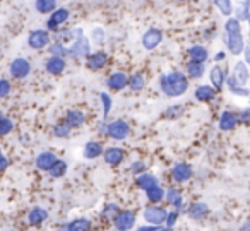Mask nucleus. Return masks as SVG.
I'll use <instances>...</instances> for the list:
<instances>
[{"label":"nucleus","mask_w":250,"mask_h":231,"mask_svg":"<svg viewBox=\"0 0 250 231\" xmlns=\"http://www.w3.org/2000/svg\"><path fill=\"white\" fill-rule=\"evenodd\" d=\"M190 79L185 72L180 70H171L160 77V89L167 98H180L188 91Z\"/></svg>","instance_id":"f257e3e1"},{"label":"nucleus","mask_w":250,"mask_h":231,"mask_svg":"<svg viewBox=\"0 0 250 231\" xmlns=\"http://www.w3.org/2000/svg\"><path fill=\"white\" fill-rule=\"evenodd\" d=\"M167 216H168V209L163 206H158V204H149L143 210V219L147 224H154V226H165Z\"/></svg>","instance_id":"f03ea898"},{"label":"nucleus","mask_w":250,"mask_h":231,"mask_svg":"<svg viewBox=\"0 0 250 231\" xmlns=\"http://www.w3.org/2000/svg\"><path fill=\"white\" fill-rule=\"evenodd\" d=\"M110 139H113V141L117 142H122L125 141V139H129L130 135V125L129 122L122 120V118H118V120H111L106 124V134Z\"/></svg>","instance_id":"7ed1b4c3"},{"label":"nucleus","mask_w":250,"mask_h":231,"mask_svg":"<svg viewBox=\"0 0 250 231\" xmlns=\"http://www.w3.org/2000/svg\"><path fill=\"white\" fill-rule=\"evenodd\" d=\"M89 53H91V40L84 33H81L72 42V45L69 46V57H72V59H87Z\"/></svg>","instance_id":"20e7f679"},{"label":"nucleus","mask_w":250,"mask_h":231,"mask_svg":"<svg viewBox=\"0 0 250 231\" xmlns=\"http://www.w3.org/2000/svg\"><path fill=\"white\" fill-rule=\"evenodd\" d=\"M52 45V35L48 29H33L28 35V46L31 50H45Z\"/></svg>","instance_id":"39448f33"},{"label":"nucleus","mask_w":250,"mask_h":231,"mask_svg":"<svg viewBox=\"0 0 250 231\" xmlns=\"http://www.w3.org/2000/svg\"><path fill=\"white\" fill-rule=\"evenodd\" d=\"M31 69H33V65L28 59H24V57H16L11 62V65H9V74H11L12 79L22 81L31 74Z\"/></svg>","instance_id":"423d86ee"},{"label":"nucleus","mask_w":250,"mask_h":231,"mask_svg":"<svg viewBox=\"0 0 250 231\" xmlns=\"http://www.w3.org/2000/svg\"><path fill=\"white\" fill-rule=\"evenodd\" d=\"M170 176L175 183L182 185V183H187L192 180V176H194V168L185 161H177L173 166H171Z\"/></svg>","instance_id":"0eeeda50"},{"label":"nucleus","mask_w":250,"mask_h":231,"mask_svg":"<svg viewBox=\"0 0 250 231\" xmlns=\"http://www.w3.org/2000/svg\"><path fill=\"white\" fill-rule=\"evenodd\" d=\"M137 224V214L130 209H122L117 214V217L113 219V226L115 230H122V231H132Z\"/></svg>","instance_id":"6e6552de"},{"label":"nucleus","mask_w":250,"mask_h":231,"mask_svg":"<svg viewBox=\"0 0 250 231\" xmlns=\"http://www.w3.org/2000/svg\"><path fill=\"white\" fill-rule=\"evenodd\" d=\"M70 19V11L65 7H57L55 11L50 14L48 21H46V29L50 33H59L60 26L65 24L67 21Z\"/></svg>","instance_id":"1a4fd4ad"},{"label":"nucleus","mask_w":250,"mask_h":231,"mask_svg":"<svg viewBox=\"0 0 250 231\" xmlns=\"http://www.w3.org/2000/svg\"><path fill=\"white\" fill-rule=\"evenodd\" d=\"M223 43L226 45V48H228V52L231 53V55L238 57L243 53V50H245V40H243L242 33H235V35H229V33H223Z\"/></svg>","instance_id":"9d476101"},{"label":"nucleus","mask_w":250,"mask_h":231,"mask_svg":"<svg viewBox=\"0 0 250 231\" xmlns=\"http://www.w3.org/2000/svg\"><path fill=\"white\" fill-rule=\"evenodd\" d=\"M161 43H163V31L158 28H149L143 35V38H141V45H143V48L147 50V52L156 50Z\"/></svg>","instance_id":"9b49d317"},{"label":"nucleus","mask_w":250,"mask_h":231,"mask_svg":"<svg viewBox=\"0 0 250 231\" xmlns=\"http://www.w3.org/2000/svg\"><path fill=\"white\" fill-rule=\"evenodd\" d=\"M50 217V212L42 206H35L28 210L26 214V223L29 224L31 228H38V226H43V224L48 221Z\"/></svg>","instance_id":"f8f14e48"},{"label":"nucleus","mask_w":250,"mask_h":231,"mask_svg":"<svg viewBox=\"0 0 250 231\" xmlns=\"http://www.w3.org/2000/svg\"><path fill=\"white\" fill-rule=\"evenodd\" d=\"M108 65V53L103 50H96V52H91L89 57L86 59V67L91 72H100L104 67Z\"/></svg>","instance_id":"ddd939ff"},{"label":"nucleus","mask_w":250,"mask_h":231,"mask_svg":"<svg viewBox=\"0 0 250 231\" xmlns=\"http://www.w3.org/2000/svg\"><path fill=\"white\" fill-rule=\"evenodd\" d=\"M106 87L111 91V93H118V91L129 87V76L125 72H111L110 76L106 77Z\"/></svg>","instance_id":"4468645a"},{"label":"nucleus","mask_w":250,"mask_h":231,"mask_svg":"<svg viewBox=\"0 0 250 231\" xmlns=\"http://www.w3.org/2000/svg\"><path fill=\"white\" fill-rule=\"evenodd\" d=\"M238 125H240L238 113H235V111L225 110L221 115H219L218 127H219V130H221V132H231V130H235Z\"/></svg>","instance_id":"2eb2a0df"},{"label":"nucleus","mask_w":250,"mask_h":231,"mask_svg":"<svg viewBox=\"0 0 250 231\" xmlns=\"http://www.w3.org/2000/svg\"><path fill=\"white\" fill-rule=\"evenodd\" d=\"M165 202L168 204V206H171L175 210H178V212H184V195H182L180 189H177V187H170V189H167V192H165Z\"/></svg>","instance_id":"dca6fc26"},{"label":"nucleus","mask_w":250,"mask_h":231,"mask_svg":"<svg viewBox=\"0 0 250 231\" xmlns=\"http://www.w3.org/2000/svg\"><path fill=\"white\" fill-rule=\"evenodd\" d=\"M209 212H211V209H209V206L206 202H192L185 210L188 219L192 221H204L209 216Z\"/></svg>","instance_id":"f3484780"},{"label":"nucleus","mask_w":250,"mask_h":231,"mask_svg":"<svg viewBox=\"0 0 250 231\" xmlns=\"http://www.w3.org/2000/svg\"><path fill=\"white\" fill-rule=\"evenodd\" d=\"M67 69V60L62 59V57H55L50 55L45 62V70L50 74V76H62Z\"/></svg>","instance_id":"a211bd4d"},{"label":"nucleus","mask_w":250,"mask_h":231,"mask_svg":"<svg viewBox=\"0 0 250 231\" xmlns=\"http://www.w3.org/2000/svg\"><path fill=\"white\" fill-rule=\"evenodd\" d=\"M93 223L89 217H76V219L63 223L59 226V231H91Z\"/></svg>","instance_id":"6ab92c4d"},{"label":"nucleus","mask_w":250,"mask_h":231,"mask_svg":"<svg viewBox=\"0 0 250 231\" xmlns=\"http://www.w3.org/2000/svg\"><path fill=\"white\" fill-rule=\"evenodd\" d=\"M103 159H104V163L110 166H120L125 159V152H124V149L118 147V146H110V147L104 149Z\"/></svg>","instance_id":"aec40b11"},{"label":"nucleus","mask_w":250,"mask_h":231,"mask_svg":"<svg viewBox=\"0 0 250 231\" xmlns=\"http://www.w3.org/2000/svg\"><path fill=\"white\" fill-rule=\"evenodd\" d=\"M57 154L55 152H52V151H43V152H40L38 156H36V159H35V165H36V168L40 169V171H43V173H48L50 169H52V166L57 163Z\"/></svg>","instance_id":"412c9836"},{"label":"nucleus","mask_w":250,"mask_h":231,"mask_svg":"<svg viewBox=\"0 0 250 231\" xmlns=\"http://www.w3.org/2000/svg\"><path fill=\"white\" fill-rule=\"evenodd\" d=\"M225 87L229 91V93L235 94V96H238V98H249L250 96L249 87L242 86V84L238 83V79H236L233 74H228V77H226V83H225Z\"/></svg>","instance_id":"4be33fe9"},{"label":"nucleus","mask_w":250,"mask_h":231,"mask_svg":"<svg viewBox=\"0 0 250 231\" xmlns=\"http://www.w3.org/2000/svg\"><path fill=\"white\" fill-rule=\"evenodd\" d=\"M226 69H223L221 65H214L211 70H209V81H211V86L214 87L216 91H221L225 87V83H226Z\"/></svg>","instance_id":"5701e85b"},{"label":"nucleus","mask_w":250,"mask_h":231,"mask_svg":"<svg viewBox=\"0 0 250 231\" xmlns=\"http://www.w3.org/2000/svg\"><path fill=\"white\" fill-rule=\"evenodd\" d=\"M216 94L218 91L211 86V84H201V86L195 87V100L201 101V103H211V101L216 100Z\"/></svg>","instance_id":"b1692460"},{"label":"nucleus","mask_w":250,"mask_h":231,"mask_svg":"<svg viewBox=\"0 0 250 231\" xmlns=\"http://www.w3.org/2000/svg\"><path fill=\"white\" fill-rule=\"evenodd\" d=\"M104 152V147L100 141H87L84 144V149H83V156L84 159H98L100 156H103Z\"/></svg>","instance_id":"393cba45"},{"label":"nucleus","mask_w":250,"mask_h":231,"mask_svg":"<svg viewBox=\"0 0 250 231\" xmlns=\"http://www.w3.org/2000/svg\"><path fill=\"white\" fill-rule=\"evenodd\" d=\"M65 122L74 130V128H79L86 124V115H84V111L77 110V108H70V110L65 113Z\"/></svg>","instance_id":"a878e982"},{"label":"nucleus","mask_w":250,"mask_h":231,"mask_svg":"<svg viewBox=\"0 0 250 231\" xmlns=\"http://www.w3.org/2000/svg\"><path fill=\"white\" fill-rule=\"evenodd\" d=\"M136 185L139 187L143 192H146V190L153 189V187L160 185V180H158L156 175H153V173H143V175L136 176Z\"/></svg>","instance_id":"bb28decb"},{"label":"nucleus","mask_w":250,"mask_h":231,"mask_svg":"<svg viewBox=\"0 0 250 231\" xmlns=\"http://www.w3.org/2000/svg\"><path fill=\"white\" fill-rule=\"evenodd\" d=\"M208 59H209V52L206 46H202V45L190 46V50H188V60H190V62L204 63Z\"/></svg>","instance_id":"cd10ccee"},{"label":"nucleus","mask_w":250,"mask_h":231,"mask_svg":"<svg viewBox=\"0 0 250 231\" xmlns=\"http://www.w3.org/2000/svg\"><path fill=\"white\" fill-rule=\"evenodd\" d=\"M233 76L238 79V83L242 84V86H245L250 81V69L247 67V63L243 62V60H238V62L235 63V67H233Z\"/></svg>","instance_id":"c85d7f7f"},{"label":"nucleus","mask_w":250,"mask_h":231,"mask_svg":"<svg viewBox=\"0 0 250 231\" xmlns=\"http://www.w3.org/2000/svg\"><path fill=\"white\" fill-rule=\"evenodd\" d=\"M120 206L117 202H106L101 209V219L106 221V223H113V219L117 217V214L120 212Z\"/></svg>","instance_id":"c756f323"},{"label":"nucleus","mask_w":250,"mask_h":231,"mask_svg":"<svg viewBox=\"0 0 250 231\" xmlns=\"http://www.w3.org/2000/svg\"><path fill=\"white\" fill-rule=\"evenodd\" d=\"M185 74H187L188 79H201L206 74V67L204 63H195L188 60L187 65H185Z\"/></svg>","instance_id":"7c9ffc66"},{"label":"nucleus","mask_w":250,"mask_h":231,"mask_svg":"<svg viewBox=\"0 0 250 231\" xmlns=\"http://www.w3.org/2000/svg\"><path fill=\"white\" fill-rule=\"evenodd\" d=\"M233 12H235V18L240 22L247 21V18L250 14V0H236V5L233 9Z\"/></svg>","instance_id":"2f4dec72"},{"label":"nucleus","mask_w":250,"mask_h":231,"mask_svg":"<svg viewBox=\"0 0 250 231\" xmlns=\"http://www.w3.org/2000/svg\"><path fill=\"white\" fill-rule=\"evenodd\" d=\"M165 192L167 190L163 189L161 185H156L153 189L146 190V199L149 200V204H161L165 202Z\"/></svg>","instance_id":"473e14b6"},{"label":"nucleus","mask_w":250,"mask_h":231,"mask_svg":"<svg viewBox=\"0 0 250 231\" xmlns=\"http://www.w3.org/2000/svg\"><path fill=\"white\" fill-rule=\"evenodd\" d=\"M144 87H146V77L143 74L136 72L132 76H129V89L132 93H141Z\"/></svg>","instance_id":"72a5a7b5"},{"label":"nucleus","mask_w":250,"mask_h":231,"mask_svg":"<svg viewBox=\"0 0 250 231\" xmlns=\"http://www.w3.org/2000/svg\"><path fill=\"white\" fill-rule=\"evenodd\" d=\"M35 9L40 14H52L57 9V0H35Z\"/></svg>","instance_id":"f704fd0d"},{"label":"nucleus","mask_w":250,"mask_h":231,"mask_svg":"<svg viewBox=\"0 0 250 231\" xmlns=\"http://www.w3.org/2000/svg\"><path fill=\"white\" fill-rule=\"evenodd\" d=\"M67 169H69V165H67V161H63V159H57V163L52 166V169L48 171V175L52 176V178H63V176L67 175Z\"/></svg>","instance_id":"c9c22d12"},{"label":"nucleus","mask_w":250,"mask_h":231,"mask_svg":"<svg viewBox=\"0 0 250 231\" xmlns=\"http://www.w3.org/2000/svg\"><path fill=\"white\" fill-rule=\"evenodd\" d=\"M70 134H72V128H70V125L67 124L65 120L59 122V124L53 125V137H57V139H69Z\"/></svg>","instance_id":"e433bc0d"},{"label":"nucleus","mask_w":250,"mask_h":231,"mask_svg":"<svg viewBox=\"0 0 250 231\" xmlns=\"http://www.w3.org/2000/svg\"><path fill=\"white\" fill-rule=\"evenodd\" d=\"M12 130H14V122H12V118L5 117V115L0 111V137H5V135H9Z\"/></svg>","instance_id":"4c0bfd02"},{"label":"nucleus","mask_w":250,"mask_h":231,"mask_svg":"<svg viewBox=\"0 0 250 231\" xmlns=\"http://www.w3.org/2000/svg\"><path fill=\"white\" fill-rule=\"evenodd\" d=\"M214 5L225 18L233 16V0H214Z\"/></svg>","instance_id":"58836bf2"},{"label":"nucleus","mask_w":250,"mask_h":231,"mask_svg":"<svg viewBox=\"0 0 250 231\" xmlns=\"http://www.w3.org/2000/svg\"><path fill=\"white\" fill-rule=\"evenodd\" d=\"M50 50V55H55V57H69V46H65L63 43H57V42H52V45L48 46Z\"/></svg>","instance_id":"ea45409f"},{"label":"nucleus","mask_w":250,"mask_h":231,"mask_svg":"<svg viewBox=\"0 0 250 231\" xmlns=\"http://www.w3.org/2000/svg\"><path fill=\"white\" fill-rule=\"evenodd\" d=\"M225 33H229V35H235V33H242V22L231 16V18H226L225 22Z\"/></svg>","instance_id":"a19ab883"},{"label":"nucleus","mask_w":250,"mask_h":231,"mask_svg":"<svg viewBox=\"0 0 250 231\" xmlns=\"http://www.w3.org/2000/svg\"><path fill=\"white\" fill-rule=\"evenodd\" d=\"M100 100H101V105H103V120H106L111 108H113V100H111V96L108 93H101Z\"/></svg>","instance_id":"79ce46f5"},{"label":"nucleus","mask_w":250,"mask_h":231,"mask_svg":"<svg viewBox=\"0 0 250 231\" xmlns=\"http://www.w3.org/2000/svg\"><path fill=\"white\" fill-rule=\"evenodd\" d=\"M182 115H184V105H173V106H170L167 111H165L163 117L168 118V120H177V118H180Z\"/></svg>","instance_id":"37998d69"},{"label":"nucleus","mask_w":250,"mask_h":231,"mask_svg":"<svg viewBox=\"0 0 250 231\" xmlns=\"http://www.w3.org/2000/svg\"><path fill=\"white\" fill-rule=\"evenodd\" d=\"M12 93V84L9 79H5V77H0V100H5V98H9Z\"/></svg>","instance_id":"c03bdc74"},{"label":"nucleus","mask_w":250,"mask_h":231,"mask_svg":"<svg viewBox=\"0 0 250 231\" xmlns=\"http://www.w3.org/2000/svg\"><path fill=\"white\" fill-rule=\"evenodd\" d=\"M129 171L132 173L134 176H139V175H143V173L147 171V165L144 161H134V163H130Z\"/></svg>","instance_id":"a18cd8bd"},{"label":"nucleus","mask_w":250,"mask_h":231,"mask_svg":"<svg viewBox=\"0 0 250 231\" xmlns=\"http://www.w3.org/2000/svg\"><path fill=\"white\" fill-rule=\"evenodd\" d=\"M104 40H106V33H104V29L100 28V26L93 28V31H91V42H94V43H104Z\"/></svg>","instance_id":"49530a36"},{"label":"nucleus","mask_w":250,"mask_h":231,"mask_svg":"<svg viewBox=\"0 0 250 231\" xmlns=\"http://www.w3.org/2000/svg\"><path fill=\"white\" fill-rule=\"evenodd\" d=\"M178 217H180V212H178V210H175V209L168 210V216H167V221H165V226L171 228V230H173L175 224H177V221H178Z\"/></svg>","instance_id":"de8ad7c7"},{"label":"nucleus","mask_w":250,"mask_h":231,"mask_svg":"<svg viewBox=\"0 0 250 231\" xmlns=\"http://www.w3.org/2000/svg\"><path fill=\"white\" fill-rule=\"evenodd\" d=\"M238 122L242 125H250V106L243 108L242 111L238 113Z\"/></svg>","instance_id":"09e8293b"},{"label":"nucleus","mask_w":250,"mask_h":231,"mask_svg":"<svg viewBox=\"0 0 250 231\" xmlns=\"http://www.w3.org/2000/svg\"><path fill=\"white\" fill-rule=\"evenodd\" d=\"M7 168H9V159H7V156H5V154H0V175L7 171Z\"/></svg>","instance_id":"8fccbe9b"},{"label":"nucleus","mask_w":250,"mask_h":231,"mask_svg":"<svg viewBox=\"0 0 250 231\" xmlns=\"http://www.w3.org/2000/svg\"><path fill=\"white\" fill-rule=\"evenodd\" d=\"M161 226H154V224H141V226H137L134 231H158Z\"/></svg>","instance_id":"3c124183"},{"label":"nucleus","mask_w":250,"mask_h":231,"mask_svg":"<svg viewBox=\"0 0 250 231\" xmlns=\"http://www.w3.org/2000/svg\"><path fill=\"white\" fill-rule=\"evenodd\" d=\"M243 62L247 63V67L250 69V45L249 46H245V50H243Z\"/></svg>","instance_id":"603ef678"},{"label":"nucleus","mask_w":250,"mask_h":231,"mask_svg":"<svg viewBox=\"0 0 250 231\" xmlns=\"http://www.w3.org/2000/svg\"><path fill=\"white\" fill-rule=\"evenodd\" d=\"M240 231H250V219H245L240 226Z\"/></svg>","instance_id":"864d4df0"},{"label":"nucleus","mask_w":250,"mask_h":231,"mask_svg":"<svg viewBox=\"0 0 250 231\" xmlns=\"http://www.w3.org/2000/svg\"><path fill=\"white\" fill-rule=\"evenodd\" d=\"M225 59H226V53L223 52V50H221V52H218V53L214 55V60H216V62H221V60H225Z\"/></svg>","instance_id":"5fc2aeb1"},{"label":"nucleus","mask_w":250,"mask_h":231,"mask_svg":"<svg viewBox=\"0 0 250 231\" xmlns=\"http://www.w3.org/2000/svg\"><path fill=\"white\" fill-rule=\"evenodd\" d=\"M158 231H173V230H171V228H167V226H161Z\"/></svg>","instance_id":"6e6d98bb"},{"label":"nucleus","mask_w":250,"mask_h":231,"mask_svg":"<svg viewBox=\"0 0 250 231\" xmlns=\"http://www.w3.org/2000/svg\"><path fill=\"white\" fill-rule=\"evenodd\" d=\"M28 231H40L38 228H31V230H28Z\"/></svg>","instance_id":"4d7b16f0"},{"label":"nucleus","mask_w":250,"mask_h":231,"mask_svg":"<svg viewBox=\"0 0 250 231\" xmlns=\"http://www.w3.org/2000/svg\"><path fill=\"white\" fill-rule=\"evenodd\" d=\"M247 22H249V28H250V14H249V18H247Z\"/></svg>","instance_id":"13d9d810"},{"label":"nucleus","mask_w":250,"mask_h":231,"mask_svg":"<svg viewBox=\"0 0 250 231\" xmlns=\"http://www.w3.org/2000/svg\"><path fill=\"white\" fill-rule=\"evenodd\" d=\"M0 154H2V146H0Z\"/></svg>","instance_id":"bf43d9fd"},{"label":"nucleus","mask_w":250,"mask_h":231,"mask_svg":"<svg viewBox=\"0 0 250 231\" xmlns=\"http://www.w3.org/2000/svg\"><path fill=\"white\" fill-rule=\"evenodd\" d=\"M178 2H187V0H178Z\"/></svg>","instance_id":"052dcab7"},{"label":"nucleus","mask_w":250,"mask_h":231,"mask_svg":"<svg viewBox=\"0 0 250 231\" xmlns=\"http://www.w3.org/2000/svg\"><path fill=\"white\" fill-rule=\"evenodd\" d=\"M249 45H250V35H249Z\"/></svg>","instance_id":"680f3d73"},{"label":"nucleus","mask_w":250,"mask_h":231,"mask_svg":"<svg viewBox=\"0 0 250 231\" xmlns=\"http://www.w3.org/2000/svg\"><path fill=\"white\" fill-rule=\"evenodd\" d=\"M113 231H122V230H113Z\"/></svg>","instance_id":"e2e57ef3"},{"label":"nucleus","mask_w":250,"mask_h":231,"mask_svg":"<svg viewBox=\"0 0 250 231\" xmlns=\"http://www.w3.org/2000/svg\"><path fill=\"white\" fill-rule=\"evenodd\" d=\"M249 84H250V81H249Z\"/></svg>","instance_id":"0e129e2a"}]
</instances>
